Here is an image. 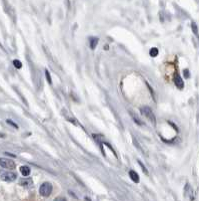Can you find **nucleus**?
<instances>
[{"label":"nucleus","mask_w":199,"mask_h":201,"mask_svg":"<svg viewBox=\"0 0 199 201\" xmlns=\"http://www.w3.org/2000/svg\"><path fill=\"white\" fill-rule=\"evenodd\" d=\"M140 112L141 114H142L143 116H144L145 118H147V119L149 120V121L151 122V123H153L155 125L156 124V118H155L154 114H153L152 110H151V108L147 107V106H145V107H142L140 109Z\"/></svg>","instance_id":"1"},{"label":"nucleus","mask_w":199,"mask_h":201,"mask_svg":"<svg viewBox=\"0 0 199 201\" xmlns=\"http://www.w3.org/2000/svg\"><path fill=\"white\" fill-rule=\"evenodd\" d=\"M52 192V185L49 182H44L39 188V193L43 197H48Z\"/></svg>","instance_id":"2"},{"label":"nucleus","mask_w":199,"mask_h":201,"mask_svg":"<svg viewBox=\"0 0 199 201\" xmlns=\"http://www.w3.org/2000/svg\"><path fill=\"white\" fill-rule=\"evenodd\" d=\"M0 166L5 169H8V170H13V169H15L16 165H15L14 161L11 160V159L0 158Z\"/></svg>","instance_id":"3"},{"label":"nucleus","mask_w":199,"mask_h":201,"mask_svg":"<svg viewBox=\"0 0 199 201\" xmlns=\"http://www.w3.org/2000/svg\"><path fill=\"white\" fill-rule=\"evenodd\" d=\"M1 179L5 182H12L16 179V174L13 172H1Z\"/></svg>","instance_id":"4"},{"label":"nucleus","mask_w":199,"mask_h":201,"mask_svg":"<svg viewBox=\"0 0 199 201\" xmlns=\"http://www.w3.org/2000/svg\"><path fill=\"white\" fill-rule=\"evenodd\" d=\"M185 195L188 197L190 201H194V192L189 184H186V187H185Z\"/></svg>","instance_id":"5"},{"label":"nucleus","mask_w":199,"mask_h":201,"mask_svg":"<svg viewBox=\"0 0 199 201\" xmlns=\"http://www.w3.org/2000/svg\"><path fill=\"white\" fill-rule=\"evenodd\" d=\"M174 84H175V86H176L178 88H183V86H184V82H183V80L180 78V76H179L178 74H176L174 76Z\"/></svg>","instance_id":"6"},{"label":"nucleus","mask_w":199,"mask_h":201,"mask_svg":"<svg viewBox=\"0 0 199 201\" xmlns=\"http://www.w3.org/2000/svg\"><path fill=\"white\" fill-rule=\"evenodd\" d=\"M19 184H20L21 186H23V187H27V188H29V187L32 186L33 182H32V180H31L30 178H23V179H21V180L19 181Z\"/></svg>","instance_id":"7"},{"label":"nucleus","mask_w":199,"mask_h":201,"mask_svg":"<svg viewBox=\"0 0 199 201\" xmlns=\"http://www.w3.org/2000/svg\"><path fill=\"white\" fill-rule=\"evenodd\" d=\"M129 177L131 178V180L133 181V182H135V183L139 182V176H138V174L135 172V171L130 170L129 171Z\"/></svg>","instance_id":"8"},{"label":"nucleus","mask_w":199,"mask_h":201,"mask_svg":"<svg viewBox=\"0 0 199 201\" xmlns=\"http://www.w3.org/2000/svg\"><path fill=\"white\" fill-rule=\"evenodd\" d=\"M20 172L21 174L23 175V176H28L29 174H30V168H29L28 166H21L20 167Z\"/></svg>","instance_id":"9"},{"label":"nucleus","mask_w":199,"mask_h":201,"mask_svg":"<svg viewBox=\"0 0 199 201\" xmlns=\"http://www.w3.org/2000/svg\"><path fill=\"white\" fill-rule=\"evenodd\" d=\"M89 42H90V47H91L92 49H94L98 43V38L97 37H91V38L89 39Z\"/></svg>","instance_id":"10"},{"label":"nucleus","mask_w":199,"mask_h":201,"mask_svg":"<svg viewBox=\"0 0 199 201\" xmlns=\"http://www.w3.org/2000/svg\"><path fill=\"white\" fill-rule=\"evenodd\" d=\"M130 115H131L132 119L134 120V122H135V123H137V124H138V125H143V122L141 121V120L139 119V118L137 117V116L135 115L134 113H132V112H130Z\"/></svg>","instance_id":"11"},{"label":"nucleus","mask_w":199,"mask_h":201,"mask_svg":"<svg viewBox=\"0 0 199 201\" xmlns=\"http://www.w3.org/2000/svg\"><path fill=\"white\" fill-rule=\"evenodd\" d=\"M149 54H150L151 56H153V58H155V56H158V49L156 48V47H153V48L150 49V52H149Z\"/></svg>","instance_id":"12"},{"label":"nucleus","mask_w":199,"mask_h":201,"mask_svg":"<svg viewBox=\"0 0 199 201\" xmlns=\"http://www.w3.org/2000/svg\"><path fill=\"white\" fill-rule=\"evenodd\" d=\"M13 64H14V66L16 68H22V64H21V62H20V60H13Z\"/></svg>","instance_id":"13"},{"label":"nucleus","mask_w":199,"mask_h":201,"mask_svg":"<svg viewBox=\"0 0 199 201\" xmlns=\"http://www.w3.org/2000/svg\"><path fill=\"white\" fill-rule=\"evenodd\" d=\"M45 76H46V78H47V82H49V84H52V80H51V76H50V74H49L48 70H45Z\"/></svg>","instance_id":"14"},{"label":"nucleus","mask_w":199,"mask_h":201,"mask_svg":"<svg viewBox=\"0 0 199 201\" xmlns=\"http://www.w3.org/2000/svg\"><path fill=\"white\" fill-rule=\"evenodd\" d=\"M6 122H7V124H9V125H11V126H13V127H14L15 129H18V126H17L16 124L14 123V122L11 121V120H6Z\"/></svg>","instance_id":"15"},{"label":"nucleus","mask_w":199,"mask_h":201,"mask_svg":"<svg viewBox=\"0 0 199 201\" xmlns=\"http://www.w3.org/2000/svg\"><path fill=\"white\" fill-rule=\"evenodd\" d=\"M192 29H193V32L195 33V34H197L198 33V28H197L196 24L195 23H192Z\"/></svg>","instance_id":"16"},{"label":"nucleus","mask_w":199,"mask_h":201,"mask_svg":"<svg viewBox=\"0 0 199 201\" xmlns=\"http://www.w3.org/2000/svg\"><path fill=\"white\" fill-rule=\"evenodd\" d=\"M54 201H66V199L63 198V197H58V198L54 199Z\"/></svg>","instance_id":"17"},{"label":"nucleus","mask_w":199,"mask_h":201,"mask_svg":"<svg viewBox=\"0 0 199 201\" xmlns=\"http://www.w3.org/2000/svg\"><path fill=\"white\" fill-rule=\"evenodd\" d=\"M139 164H140V166H141V167H142V170H143V171H144V172H145V173H146V174H147V173H148V172H147L146 168H145V167H144V166H143V164H142V163H141V162H140V161H139Z\"/></svg>","instance_id":"18"},{"label":"nucleus","mask_w":199,"mask_h":201,"mask_svg":"<svg viewBox=\"0 0 199 201\" xmlns=\"http://www.w3.org/2000/svg\"><path fill=\"white\" fill-rule=\"evenodd\" d=\"M184 74H185V76H186V78H189V72H188V70H184Z\"/></svg>","instance_id":"19"},{"label":"nucleus","mask_w":199,"mask_h":201,"mask_svg":"<svg viewBox=\"0 0 199 201\" xmlns=\"http://www.w3.org/2000/svg\"><path fill=\"white\" fill-rule=\"evenodd\" d=\"M4 137H5V136L3 135V134H0V138H4Z\"/></svg>","instance_id":"20"}]
</instances>
